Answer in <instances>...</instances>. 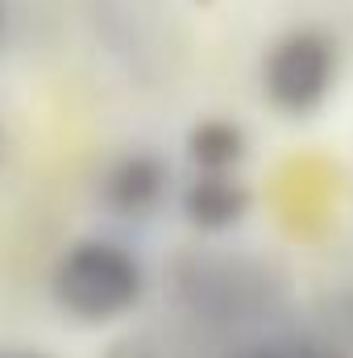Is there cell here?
Returning <instances> with one entry per match:
<instances>
[{"mask_svg": "<svg viewBox=\"0 0 353 358\" xmlns=\"http://www.w3.org/2000/svg\"><path fill=\"white\" fill-rule=\"evenodd\" d=\"M50 287H54V300L67 317L100 325V321H112V317H121L125 308L137 304L142 263L117 242L88 238V242H75L54 263Z\"/></svg>", "mask_w": 353, "mask_h": 358, "instance_id": "cell-1", "label": "cell"}, {"mask_svg": "<svg viewBox=\"0 0 353 358\" xmlns=\"http://www.w3.org/2000/svg\"><path fill=\"white\" fill-rule=\"evenodd\" d=\"M337 80V50L320 29H295L266 55L262 84L283 113H312Z\"/></svg>", "mask_w": 353, "mask_h": 358, "instance_id": "cell-2", "label": "cell"}, {"mask_svg": "<svg viewBox=\"0 0 353 358\" xmlns=\"http://www.w3.org/2000/svg\"><path fill=\"white\" fill-rule=\"evenodd\" d=\"M262 271H250L246 263H229V259H187L175 271V296L191 317L204 321H241V317H258L266 296ZM270 300V296H266Z\"/></svg>", "mask_w": 353, "mask_h": 358, "instance_id": "cell-3", "label": "cell"}, {"mask_svg": "<svg viewBox=\"0 0 353 358\" xmlns=\"http://www.w3.org/2000/svg\"><path fill=\"white\" fill-rule=\"evenodd\" d=\"M104 204L121 217H146L150 208H158L163 192H167V167L158 155H125L108 167L104 176Z\"/></svg>", "mask_w": 353, "mask_h": 358, "instance_id": "cell-4", "label": "cell"}, {"mask_svg": "<svg viewBox=\"0 0 353 358\" xmlns=\"http://www.w3.org/2000/svg\"><path fill=\"white\" fill-rule=\"evenodd\" d=\"M250 208V192L246 183L233 176H220V171H200L183 187V213L195 229H208V234H220V229H233Z\"/></svg>", "mask_w": 353, "mask_h": 358, "instance_id": "cell-5", "label": "cell"}, {"mask_svg": "<svg viewBox=\"0 0 353 358\" xmlns=\"http://www.w3.org/2000/svg\"><path fill=\"white\" fill-rule=\"evenodd\" d=\"M187 155H191V163H195L200 171L233 176V167H237L241 155H246V134H241V125L220 121V117L200 121V125L187 134Z\"/></svg>", "mask_w": 353, "mask_h": 358, "instance_id": "cell-6", "label": "cell"}, {"mask_svg": "<svg viewBox=\"0 0 353 358\" xmlns=\"http://www.w3.org/2000/svg\"><path fill=\"white\" fill-rule=\"evenodd\" d=\"M108 358H183V355H179L175 346H167V342H154V338H129Z\"/></svg>", "mask_w": 353, "mask_h": 358, "instance_id": "cell-7", "label": "cell"}, {"mask_svg": "<svg viewBox=\"0 0 353 358\" xmlns=\"http://www.w3.org/2000/svg\"><path fill=\"white\" fill-rule=\"evenodd\" d=\"M237 358H291L287 346H262V350H250V355H237Z\"/></svg>", "mask_w": 353, "mask_h": 358, "instance_id": "cell-8", "label": "cell"}, {"mask_svg": "<svg viewBox=\"0 0 353 358\" xmlns=\"http://www.w3.org/2000/svg\"><path fill=\"white\" fill-rule=\"evenodd\" d=\"M0 358H50V355H38V350H4Z\"/></svg>", "mask_w": 353, "mask_h": 358, "instance_id": "cell-9", "label": "cell"}, {"mask_svg": "<svg viewBox=\"0 0 353 358\" xmlns=\"http://www.w3.org/2000/svg\"><path fill=\"white\" fill-rule=\"evenodd\" d=\"M4 25H8V4L0 0V38H4Z\"/></svg>", "mask_w": 353, "mask_h": 358, "instance_id": "cell-10", "label": "cell"}]
</instances>
